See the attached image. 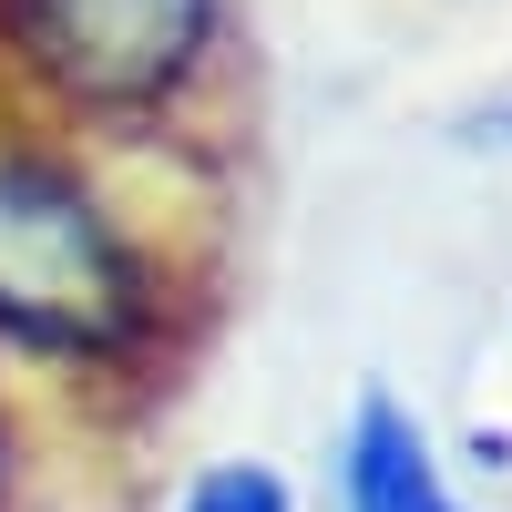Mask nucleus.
I'll list each match as a JSON object with an SVG mask.
<instances>
[{
	"label": "nucleus",
	"instance_id": "1",
	"mask_svg": "<svg viewBox=\"0 0 512 512\" xmlns=\"http://www.w3.org/2000/svg\"><path fill=\"white\" fill-rule=\"evenodd\" d=\"M154 328V256L93 164L52 134H0V338L31 359H123Z\"/></svg>",
	"mask_w": 512,
	"mask_h": 512
},
{
	"label": "nucleus",
	"instance_id": "2",
	"mask_svg": "<svg viewBox=\"0 0 512 512\" xmlns=\"http://www.w3.org/2000/svg\"><path fill=\"white\" fill-rule=\"evenodd\" d=\"M0 41L62 123H164L226 62V0H0Z\"/></svg>",
	"mask_w": 512,
	"mask_h": 512
},
{
	"label": "nucleus",
	"instance_id": "3",
	"mask_svg": "<svg viewBox=\"0 0 512 512\" xmlns=\"http://www.w3.org/2000/svg\"><path fill=\"white\" fill-rule=\"evenodd\" d=\"M338 502H349V512H461L451 482H441V461H431V431H420L390 390H369L349 410V441H338Z\"/></svg>",
	"mask_w": 512,
	"mask_h": 512
},
{
	"label": "nucleus",
	"instance_id": "4",
	"mask_svg": "<svg viewBox=\"0 0 512 512\" xmlns=\"http://www.w3.org/2000/svg\"><path fill=\"white\" fill-rule=\"evenodd\" d=\"M175 512H297L287 482L267 472V461H216V472H195Z\"/></svg>",
	"mask_w": 512,
	"mask_h": 512
},
{
	"label": "nucleus",
	"instance_id": "5",
	"mask_svg": "<svg viewBox=\"0 0 512 512\" xmlns=\"http://www.w3.org/2000/svg\"><path fill=\"white\" fill-rule=\"evenodd\" d=\"M11 482H21V451H11V400H0V512H11Z\"/></svg>",
	"mask_w": 512,
	"mask_h": 512
}]
</instances>
